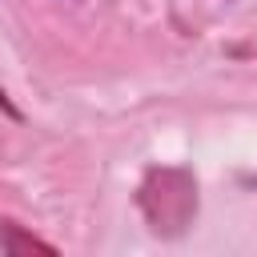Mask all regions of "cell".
<instances>
[{
	"instance_id": "1",
	"label": "cell",
	"mask_w": 257,
	"mask_h": 257,
	"mask_svg": "<svg viewBox=\"0 0 257 257\" xmlns=\"http://www.w3.org/2000/svg\"><path fill=\"white\" fill-rule=\"evenodd\" d=\"M137 209L145 217V225L173 241L185 237L197 221L201 209V193H197V177L185 165H149L141 185H137Z\"/></svg>"
},
{
	"instance_id": "2",
	"label": "cell",
	"mask_w": 257,
	"mask_h": 257,
	"mask_svg": "<svg viewBox=\"0 0 257 257\" xmlns=\"http://www.w3.org/2000/svg\"><path fill=\"white\" fill-rule=\"evenodd\" d=\"M0 253H8V257H20V253H48V257H52L56 245L44 241V237H36V233H28L24 225L0 217Z\"/></svg>"
},
{
	"instance_id": "3",
	"label": "cell",
	"mask_w": 257,
	"mask_h": 257,
	"mask_svg": "<svg viewBox=\"0 0 257 257\" xmlns=\"http://www.w3.org/2000/svg\"><path fill=\"white\" fill-rule=\"evenodd\" d=\"M0 108H4V112H8V116H12V120H20V112H16V108H12V100H8V92H4V88H0Z\"/></svg>"
}]
</instances>
